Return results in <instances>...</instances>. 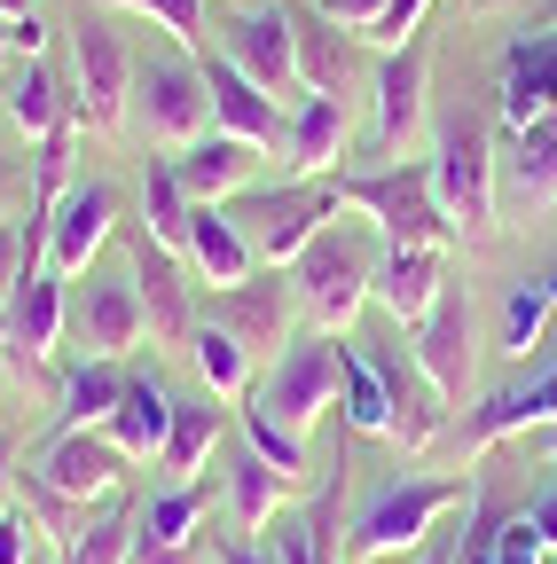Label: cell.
<instances>
[{
  "mask_svg": "<svg viewBox=\"0 0 557 564\" xmlns=\"http://www.w3.org/2000/svg\"><path fill=\"white\" fill-rule=\"evenodd\" d=\"M377 259H385V236L377 228H354V220H330L299 259H291V291H299V306L314 314V329H330V337H345V322H354L362 306H369V291H377Z\"/></svg>",
  "mask_w": 557,
  "mask_h": 564,
  "instance_id": "1",
  "label": "cell"
},
{
  "mask_svg": "<svg viewBox=\"0 0 557 564\" xmlns=\"http://www.w3.org/2000/svg\"><path fill=\"white\" fill-rule=\"evenodd\" d=\"M463 494H471L463 478H385L369 502H362L345 556H354V564H385V556L425 549V541H432V525L463 502Z\"/></svg>",
  "mask_w": 557,
  "mask_h": 564,
  "instance_id": "2",
  "label": "cell"
},
{
  "mask_svg": "<svg viewBox=\"0 0 557 564\" xmlns=\"http://www.w3.org/2000/svg\"><path fill=\"white\" fill-rule=\"evenodd\" d=\"M338 204H354L369 212V228L385 243H425L440 251L456 228H448V212L432 196V165H385V173H354V181H338Z\"/></svg>",
  "mask_w": 557,
  "mask_h": 564,
  "instance_id": "3",
  "label": "cell"
},
{
  "mask_svg": "<svg viewBox=\"0 0 557 564\" xmlns=\"http://www.w3.org/2000/svg\"><path fill=\"white\" fill-rule=\"evenodd\" d=\"M432 196L448 212V228L486 243L495 236V141L479 118H448L440 126V158H432Z\"/></svg>",
  "mask_w": 557,
  "mask_h": 564,
  "instance_id": "4",
  "label": "cell"
},
{
  "mask_svg": "<svg viewBox=\"0 0 557 564\" xmlns=\"http://www.w3.org/2000/svg\"><path fill=\"white\" fill-rule=\"evenodd\" d=\"M251 408H267L283 432H314V423L338 408V337L330 329H307V337H291L283 352H275V369L251 384Z\"/></svg>",
  "mask_w": 557,
  "mask_h": 564,
  "instance_id": "5",
  "label": "cell"
},
{
  "mask_svg": "<svg viewBox=\"0 0 557 564\" xmlns=\"http://www.w3.org/2000/svg\"><path fill=\"white\" fill-rule=\"evenodd\" d=\"M133 118H142V141L165 158H181L189 141L213 133V95H204V70L189 55H158L133 70Z\"/></svg>",
  "mask_w": 557,
  "mask_h": 564,
  "instance_id": "6",
  "label": "cell"
},
{
  "mask_svg": "<svg viewBox=\"0 0 557 564\" xmlns=\"http://www.w3.org/2000/svg\"><path fill=\"white\" fill-rule=\"evenodd\" d=\"M133 70H142V63L126 55V40L103 17H87L72 32V118L95 126V133H118L126 110H133Z\"/></svg>",
  "mask_w": 557,
  "mask_h": 564,
  "instance_id": "7",
  "label": "cell"
},
{
  "mask_svg": "<svg viewBox=\"0 0 557 564\" xmlns=\"http://www.w3.org/2000/svg\"><path fill=\"white\" fill-rule=\"evenodd\" d=\"M338 181H291V188H267L244 204V220H251V251L259 267H291L330 220H338Z\"/></svg>",
  "mask_w": 557,
  "mask_h": 564,
  "instance_id": "8",
  "label": "cell"
},
{
  "mask_svg": "<svg viewBox=\"0 0 557 564\" xmlns=\"http://www.w3.org/2000/svg\"><path fill=\"white\" fill-rule=\"evenodd\" d=\"M251 87L291 95L299 87V9L291 0H251V9L228 17V47H221Z\"/></svg>",
  "mask_w": 557,
  "mask_h": 564,
  "instance_id": "9",
  "label": "cell"
},
{
  "mask_svg": "<svg viewBox=\"0 0 557 564\" xmlns=\"http://www.w3.org/2000/svg\"><path fill=\"white\" fill-rule=\"evenodd\" d=\"M63 322H72V306H63V274H55L47 259H32V267L9 282V299H0V345H9L17 377L55 361V337H63Z\"/></svg>",
  "mask_w": 557,
  "mask_h": 564,
  "instance_id": "10",
  "label": "cell"
},
{
  "mask_svg": "<svg viewBox=\"0 0 557 564\" xmlns=\"http://www.w3.org/2000/svg\"><path fill=\"white\" fill-rule=\"evenodd\" d=\"M495 110H503V133H534L557 118V32H518L503 47Z\"/></svg>",
  "mask_w": 557,
  "mask_h": 564,
  "instance_id": "11",
  "label": "cell"
},
{
  "mask_svg": "<svg viewBox=\"0 0 557 564\" xmlns=\"http://www.w3.org/2000/svg\"><path fill=\"white\" fill-rule=\"evenodd\" d=\"M72 329L87 345V361H126V352L150 337L142 282H133V274H87V299L72 306Z\"/></svg>",
  "mask_w": 557,
  "mask_h": 564,
  "instance_id": "12",
  "label": "cell"
},
{
  "mask_svg": "<svg viewBox=\"0 0 557 564\" xmlns=\"http://www.w3.org/2000/svg\"><path fill=\"white\" fill-rule=\"evenodd\" d=\"M118 236V188L110 181H72V196L55 204V220H47V267L72 282V274H87L95 259H103V243Z\"/></svg>",
  "mask_w": 557,
  "mask_h": 564,
  "instance_id": "13",
  "label": "cell"
},
{
  "mask_svg": "<svg viewBox=\"0 0 557 564\" xmlns=\"http://www.w3.org/2000/svg\"><path fill=\"white\" fill-rule=\"evenodd\" d=\"M408 352H416V369L432 377V392H440L448 408L471 392V369H479V352H471V299L456 291V282L440 291V306H432L425 322L408 329Z\"/></svg>",
  "mask_w": 557,
  "mask_h": 564,
  "instance_id": "14",
  "label": "cell"
},
{
  "mask_svg": "<svg viewBox=\"0 0 557 564\" xmlns=\"http://www.w3.org/2000/svg\"><path fill=\"white\" fill-rule=\"evenodd\" d=\"M416 118H425V40L408 47H385L377 79H369V158H393L400 141L416 133Z\"/></svg>",
  "mask_w": 557,
  "mask_h": 564,
  "instance_id": "15",
  "label": "cell"
},
{
  "mask_svg": "<svg viewBox=\"0 0 557 564\" xmlns=\"http://www.w3.org/2000/svg\"><path fill=\"white\" fill-rule=\"evenodd\" d=\"M118 470H126V455L110 447V432H55L47 447H40V463H32V478L47 486V494H63V502H103V494H118Z\"/></svg>",
  "mask_w": 557,
  "mask_h": 564,
  "instance_id": "16",
  "label": "cell"
},
{
  "mask_svg": "<svg viewBox=\"0 0 557 564\" xmlns=\"http://www.w3.org/2000/svg\"><path fill=\"white\" fill-rule=\"evenodd\" d=\"M291 267H259L251 282H228V291H213V306H204V322H221L228 337H244L251 352H275V337L291 329Z\"/></svg>",
  "mask_w": 557,
  "mask_h": 564,
  "instance_id": "17",
  "label": "cell"
},
{
  "mask_svg": "<svg viewBox=\"0 0 557 564\" xmlns=\"http://www.w3.org/2000/svg\"><path fill=\"white\" fill-rule=\"evenodd\" d=\"M369 361H377V377H385V400H393V447H432L440 432H448V400L432 392V377L416 369V352L408 345H369Z\"/></svg>",
  "mask_w": 557,
  "mask_h": 564,
  "instance_id": "18",
  "label": "cell"
},
{
  "mask_svg": "<svg viewBox=\"0 0 557 564\" xmlns=\"http://www.w3.org/2000/svg\"><path fill=\"white\" fill-rule=\"evenodd\" d=\"M196 70H204V95H213V126H221V133L251 141V150H283V126H291V118H283V102H275L267 87H251L228 55H204Z\"/></svg>",
  "mask_w": 557,
  "mask_h": 564,
  "instance_id": "19",
  "label": "cell"
},
{
  "mask_svg": "<svg viewBox=\"0 0 557 564\" xmlns=\"http://www.w3.org/2000/svg\"><path fill=\"white\" fill-rule=\"evenodd\" d=\"M173 392H165V377L158 369H133L126 377V400L110 408V423H103V432H110V447L126 455V463H158L165 455V432H173Z\"/></svg>",
  "mask_w": 557,
  "mask_h": 564,
  "instance_id": "20",
  "label": "cell"
},
{
  "mask_svg": "<svg viewBox=\"0 0 557 564\" xmlns=\"http://www.w3.org/2000/svg\"><path fill=\"white\" fill-rule=\"evenodd\" d=\"M196 525H204V486L196 478L150 494V510L133 518V564H189L196 556Z\"/></svg>",
  "mask_w": 557,
  "mask_h": 564,
  "instance_id": "21",
  "label": "cell"
},
{
  "mask_svg": "<svg viewBox=\"0 0 557 564\" xmlns=\"http://www.w3.org/2000/svg\"><path fill=\"white\" fill-rule=\"evenodd\" d=\"M440 251H425V243H385V259H377V306H385V322L393 329H416L432 306H440Z\"/></svg>",
  "mask_w": 557,
  "mask_h": 564,
  "instance_id": "22",
  "label": "cell"
},
{
  "mask_svg": "<svg viewBox=\"0 0 557 564\" xmlns=\"http://www.w3.org/2000/svg\"><path fill=\"white\" fill-rule=\"evenodd\" d=\"M133 282H142V306H150V337L158 345H189L196 329V306H189V282H181V251L150 243L133 228Z\"/></svg>",
  "mask_w": 557,
  "mask_h": 564,
  "instance_id": "23",
  "label": "cell"
},
{
  "mask_svg": "<svg viewBox=\"0 0 557 564\" xmlns=\"http://www.w3.org/2000/svg\"><path fill=\"white\" fill-rule=\"evenodd\" d=\"M213 291H228V282H251L259 274V251H251V236H244V220L236 212H221V204H196V220H189V251H181Z\"/></svg>",
  "mask_w": 557,
  "mask_h": 564,
  "instance_id": "24",
  "label": "cell"
},
{
  "mask_svg": "<svg viewBox=\"0 0 557 564\" xmlns=\"http://www.w3.org/2000/svg\"><path fill=\"white\" fill-rule=\"evenodd\" d=\"M549 423H557V369H542L534 384L486 400V408L463 423V455H486L495 440H518V432H549Z\"/></svg>",
  "mask_w": 557,
  "mask_h": 564,
  "instance_id": "25",
  "label": "cell"
},
{
  "mask_svg": "<svg viewBox=\"0 0 557 564\" xmlns=\"http://www.w3.org/2000/svg\"><path fill=\"white\" fill-rule=\"evenodd\" d=\"M345 141H354V126H345V95H307L299 118L283 126V165H291V181H322V173L345 158Z\"/></svg>",
  "mask_w": 557,
  "mask_h": 564,
  "instance_id": "26",
  "label": "cell"
},
{
  "mask_svg": "<svg viewBox=\"0 0 557 564\" xmlns=\"http://www.w3.org/2000/svg\"><path fill=\"white\" fill-rule=\"evenodd\" d=\"M251 141H236V133H204V141H189V150L173 158V173H181V188L196 196V204H221L228 188H244V173H251Z\"/></svg>",
  "mask_w": 557,
  "mask_h": 564,
  "instance_id": "27",
  "label": "cell"
},
{
  "mask_svg": "<svg viewBox=\"0 0 557 564\" xmlns=\"http://www.w3.org/2000/svg\"><path fill=\"white\" fill-rule=\"evenodd\" d=\"M299 87L307 95H345L354 87V32L330 24L322 9H299Z\"/></svg>",
  "mask_w": 557,
  "mask_h": 564,
  "instance_id": "28",
  "label": "cell"
},
{
  "mask_svg": "<svg viewBox=\"0 0 557 564\" xmlns=\"http://www.w3.org/2000/svg\"><path fill=\"white\" fill-rule=\"evenodd\" d=\"M291 494H299V478H283L267 455L236 447V470H228V510H236V525H244V533H267L275 518L291 510Z\"/></svg>",
  "mask_w": 557,
  "mask_h": 564,
  "instance_id": "29",
  "label": "cell"
},
{
  "mask_svg": "<svg viewBox=\"0 0 557 564\" xmlns=\"http://www.w3.org/2000/svg\"><path fill=\"white\" fill-rule=\"evenodd\" d=\"M338 408H345V423L369 432V440L393 432V400H385V377H377V361H369L362 337H338Z\"/></svg>",
  "mask_w": 557,
  "mask_h": 564,
  "instance_id": "30",
  "label": "cell"
},
{
  "mask_svg": "<svg viewBox=\"0 0 557 564\" xmlns=\"http://www.w3.org/2000/svg\"><path fill=\"white\" fill-rule=\"evenodd\" d=\"M338 494H345V478L322 486L307 510L275 518V564H338Z\"/></svg>",
  "mask_w": 557,
  "mask_h": 564,
  "instance_id": "31",
  "label": "cell"
},
{
  "mask_svg": "<svg viewBox=\"0 0 557 564\" xmlns=\"http://www.w3.org/2000/svg\"><path fill=\"white\" fill-rule=\"evenodd\" d=\"M118 400H126V369H118V361H79L72 377H63L55 432H103Z\"/></svg>",
  "mask_w": 557,
  "mask_h": 564,
  "instance_id": "32",
  "label": "cell"
},
{
  "mask_svg": "<svg viewBox=\"0 0 557 564\" xmlns=\"http://www.w3.org/2000/svg\"><path fill=\"white\" fill-rule=\"evenodd\" d=\"M189 361H196V377H204V392H213V400H251V345L228 337L221 322L196 314V329H189Z\"/></svg>",
  "mask_w": 557,
  "mask_h": 564,
  "instance_id": "33",
  "label": "cell"
},
{
  "mask_svg": "<svg viewBox=\"0 0 557 564\" xmlns=\"http://www.w3.org/2000/svg\"><path fill=\"white\" fill-rule=\"evenodd\" d=\"M189 220H196V196L181 188L173 158H150L142 165V236L165 251H189Z\"/></svg>",
  "mask_w": 557,
  "mask_h": 564,
  "instance_id": "34",
  "label": "cell"
},
{
  "mask_svg": "<svg viewBox=\"0 0 557 564\" xmlns=\"http://www.w3.org/2000/svg\"><path fill=\"white\" fill-rule=\"evenodd\" d=\"M0 110H9L17 118V133H55L63 118H72V110H63V87H55V70L40 63V55H24V70H17V79H9V95H0Z\"/></svg>",
  "mask_w": 557,
  "mask_h": 564,
  "instance_id": "35",
  "label": "cell"
},
{
  "mask_svg": "<svg viewBox=\"0 0 557 564\" xmlns=\"http://www.w3.org/2000/svg\"><path fill=\"white\" fill-rule=\"evenodd\" d=\"M511 196L534 212V204H557V118L534 126V133H511Z\"/></svg>",
  "mask_w": 557,
  "mask_h": 564,
  "instance_id": "36",
  "label": "cell"
},
{
  "mask_svg": "<svg viewBox=\"0 0 557 564\" xmlns=\"http://www.w3.org/2000/svg\"><path fill=\"white\" fill-rule=\"evenodd\" d=\"M72 133H79V118H63L55 133H40V150H32V212L24 220H55V204L72 196Z\"/></svg>",
  "mask_w": 557,
  "mask_h": 564,
  "instance_id": "37",
  "label": "cell"
},
{
  "mask_svg": "<svg viewBox=\"0 0 557 564\" xmlns=\"http://www.w3.org/2000/svg\"><path fill=\"white\" fill-rule=\"evenodd\" d=\"M213 440H221V408H213V400H181V408H173V432H165V455H158V463H165L173 478H196V463L213 455Z\"/></svg>",
  "mask_w": 557,
  "mask_h": 564,
  "instance_id": "38",
  "label": "cell"
},
{
  "mask_svg": "<svg viewBox=\"0 0 557 564\" xmlns=\"http://www.w3.org/2000/svg\"><path fill=\"white\" fill-rule=\"evenodd\" d=\"M557 306H549V282H518V291L503 299V345L495 352H511V361H526V352L542 345V322H549Z\"/></svg>",
  "mask_w": 557,
  "mask_h": 564,
  "instance_id": "39",
  "label": "cell"
},
{
  "mask_svg": "<svg viewBox=\"0 0 557 564\" xmlns=\"http://www.w3.org/2000/svg\"><path fill=\"white\" fill-rule=\"evenodd\" d=\"M63 564H133V518H118V510L87 518L72 541H63Z\"/></svg>",
  "mask_w": 557,
  "mask_h": 564,
  "instance_id": "40",
  "label": "cell"
},
{
  "mask_svg": "<svg viewBox=\"0 0 557 564\" xmlns=\"http://www.w3.org/2000/svg\"><path fill=\"white\" fill-rule=\"evenodd\" d=\"M244 447H251V455H267L283 478H299V486H307V440H299V432H283V423H275L267 408H251V400H244Z\"/></svg>",
  "mask_w": 557,
  "mask_h": 564,
  "instance_id": "41",
  "label": "cell"
},
{
  "mask_svg": "<svg viewBox=\"0 0 557 564\" xmlns=\"http://www.w3.org/2000/svg\"><path fill=\"white\" fill-rule=\"evenodd\" d=\"M110 9H142V17H158L173 32V47L204 55V0H110Z\"/></svg>",
  "mask_w": 557,
  "mask_h": 564,
  "instance_id": "42",
  "label": "cell"
},
{
  "mask_svg": "<svg viewBox=\"0 0 557 564\" xmlns=\"http://www.w3.org/2000/svg\"><path fill=\"white\" fill-rule=\"evenodd\" d=\"M425 9H432V0H385L377 24H369V32H354V40H369V47H408V40H416V24H425Z\"/></svg>",
  "mask_w": 557,
  "mask_h": 564,
  "instance_id": "43",
  "label": "cell"
},
{
  "mask_svg": "<svg viewBox=\"0 0 557 564\" xmlns=\"http://www.w3.org/2000/svg\"><path fill=\"white\" fill-rule=\"evenodd\" d=\"M495 564H549V541H542V525L518 510V518H503V533H495Z\"/></svg>",
  "mask_w": 557,
  "mask_h": 564,
  "instance_id": "44",
  "label": "cell"
},
{
  "mask_svg": "<svg viewBox=\"0 0 557 564\" xmlns=\"http://www.w3.org/2000/svg\"><path fill=\"white\" fill-rule=\"evenodd\" d=\"M32 556H40V518L9 510V518H0V564H32Z\"/></svg>",
  "mask_w": 557,
  "mask_h": 564,
  "instance_id": "45",
  "label": "cell"
},
{
  "mask_svg": "<svg viewBox=\"0 0 557 564\" xmlns=\"http://www.w3.org/2000/svg\"><path fill=\"white\" fill-rule=\"evenodd\" d=\"M314 9H322L330 24H345V32H369V24H377V9H385V0H314Z\"/></svg>",
  "mask_w": 557,
  "mask_h": 564,
  "instance_id": "46",
  "label": "cell"
},
{
  "mask_svg": "<svg viewBox=\"0 0 557 564\" xmlns=\"http://www.w3.org/2000/svg\"><path fill=\"white\" fill-rule=\"evenodd\" d=\"M17 204H24V165L0 158V228H17Z\"/></svg>",
  "mask_w": 557,
  "mask_h": 564,
  "instance_id": "47",
  "label": "cell"
},
{
  "mask_svg": "<svg viewBox=\"0 0 557 564\" xmlns=\"http://www.w3.org/2000/svg\"><path fill=\"white\" fill-rule=\"evenodd\" d=\"M526 518H534V525H542V541L557 549V478H542V486H534V502H526Z\"/></svg>",
  "mask_w": 557,
  "mask_h": 564,
  "instance_id": "48",
  "label": "cell"
},
{
  "mask_svg": "<svg viewBox=\"0 0 557 564\" xmlns=\"http://www.w3.org/2000/svg\"><path fill=\"white\" fill-rule=\"evenodd\" d=\"M221 564H275V549H259V541H221Z\"/></svg>",
  "mask_w": 557,
  "mask_h": 564,
  "instance_id": "49",
  "label": "cell"
},
{
  "mask_svg": "<svg viewBox=\"0 0 557 564\" xmlns=\"http://www.w3.org/2000/svg\"><path fill=\"white\" fill-rule=\"evenodd\" d=\"M9 486H17V470H9V432H0V518H9Z\"/></svg>",
  "mask_w": 557,
  "mask_h": 564,
  "instance_id": "50",
  "label": "cell"
},
{
  "mask_svg": "<svg viewBox=\"0 0 557 564\" xmlns=\"http://www.w3.org/2000/svg\"><path fill=\"white\" fill-rule=\"evenodd\" d=\"M0 17H9V24H32L40 9H32V0H0Z\"/></svg>",
  "mask_w": 557,
  "mask_h": 564,
  "instance_id": "51",
  "label": "cell"
},
{
  "mask_svg": "<svg viewBox=\"0 0 557 564\" xmlns=\"http://www.w3.org/2000/svg\"><path fill=\"white\" fill-rule=\"evenodd\" d=\"M9 55H17V24H9V17H0V63H9Z\"/></svg>",
  "mask_w": 557,
  "mask_h": 564,
  "instance_id": "52",
  "label": "cell"
},
{
  "mask_svg": "<svg viewBox=\"0 0 557 564\" xmlns=\"http://www.w3.org/2000/svg\"><path fill=\"white\" fill-rule=\"evenodd\" d=\"M425 564H456V549H432V556H425Z\"/></svg>",
  "mask_w": 557,
  "mask_h": 564,
  "instance_id": "53",
  "label": "cell"
},
{
  "mask_svg": "<svg viewBox=\"0 0 557 564\" xmlns=\"http://www.w3.org/2000/svg\"><path fill=\"white\" fill-rule=\"evenodd\" d=\"M549 306H557V267H549Z\"/></svg>",
  "mask_w": 557,
  "mask_h": 564,
  "instance_id": "54",
  "label": "cell"
},
{
  "mask_svg": "<svg viewBox=\"0 0 557 564\" xmlns=\"http://www.w3.org/2000/svg\"><path fill=\"white\" fill-rule=\"evenodd\" d=\"M549 463H557V423H549Z\"/></svg>",
  "mask_w": 557,
  "mask_h": 564,
  "instance_id": "55",
  "label": "cell"
},
{
  "mask_svg": "<svg viewBox=\"0 0 557 564\" xmlns=\"http://www.w3.org/2000/svg\"><path fill=\"white\" fill-rule=\"evenodd\" d=\"M549 24H557V0H549Z\"/></svg>",
  "mask_w": 557,
  "mask_h": 564,
  "instance_id": "56",
  "label": "cell"
}]
</instances>
